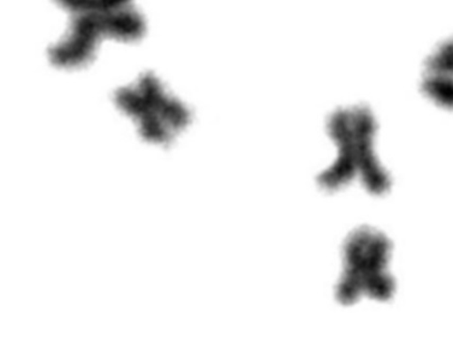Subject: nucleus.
Segmentation results:
<instances>
[{
	"mask_svg": "<svg viewBox=\"0 0 453 354\" xmlns=\"http://www.w3.org/2000/svg\"><path fill=\"white\" fill-rule=\"evenodd\" d=\"M375 130L377 123L367 107L351 106L333 113L327 131L336 145L337 158L318 177L321 189L332 193L359 179L369 194H387L391 178L375 156Z\"/></svg>",
	"mask_w": 453,
	"mask_h": 354,
	"instance_id": "1",
	"label": "nucleus"
},
{
	"mask_svg": "<svg viewBox=\"0 0 453 354\" xmlns=\"http://www.w3.org/2000/svg\"><path fill=\"white\" fill-rule=\"evenodd\" d=\"M391 243L369 227L351 232L343 244V268L336 286L337 301L351 305L363 297L388 302L395 284L389 273Z\"/></svg>",
	"mask_w": 453,
	"mask_h": 354,
	"instance_id": "2",
	"label": "nucleus"
},
{
	"mask_svg": "<svg viewBox=\"0 0 453 354\" xmlns=\"http://www.w3.org/2000/svg\"><path fill=\"white\" fill-rule=\"evenodd\" d=\"M115 102L135 119L146 141L160 145L169 143L190 121L188 108L165 93L151 73L142 74L135 86L119 88Z\"/></svg>",
	"mask_w": 453,
	"mask_h": 354,
	"instance_id": "3",
	"label": "nucleus"
},
{
	"mask_svg": "<svg viewBox=\"0 0 453 354\" xmlns=\"http://www.w3.org/2000/svg\"><path fill=\"white\" fill-rule=\"evenodd\" d=\"M145 24L135 11L124 8L107 13L77 15L68 37L50 48V62L59 68L79 67L88 61L100 38L135 41L144 34Z\"/></svg>",
	"mask_w": 453,
	"mask_h": 354,
	"instance_id": "4",
	"label": "nucleus"
},
{
	"mask_svg": "<svg viewBox=\"0 0 453 354\" xmlns=\"http://www.w3.org/2000/svg\"><path fill=\"white\" fill-rule=\"evenodd\" d=\"M421 91L443 110L453 111V38L439 44L423 65Z\"/></svg>",
	"mask_w": 453,
	"mask_h": 354,
	"instance_id": "5",
	"label": "nucleus"
},
{
	"mask_svg": "<svg viewBox=\"0 0 453 354\" xmlns=\"http://www.w3.org/2000/svg\"><path fill=\"white\" fill-rule=\"evenodd\" d=\"M62 8L73 13H107L127 8L131 0H56Z\"/></svg>",
	"mask_w": 453,
	"mask_h": 354,
	"instance_id": "6",
	"label": "nucleus"
}]
</instances>
